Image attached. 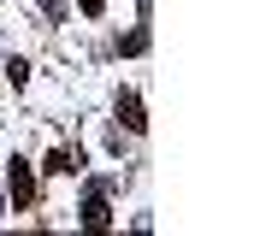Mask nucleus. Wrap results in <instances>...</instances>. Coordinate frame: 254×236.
Masks as SVG:
<instances>
[{"label":"nucleus","instance_id":"4","mask_svg":"<svg viewBox=\"0 0 254 236\" xmlns=\"http://www.w3.org/2000/svg\"><path fill=\"white\" fill-rule=\"evenodd\" d=\"M77 166H83V160H71L65 148H54V154H48V172H77Z\"/></svg>","mask_w":254,"mask_h":236},{"label":"nucleus","instance_id":"3","mask_svg":"<svg viewBox=\"0 0 254 236\" xmlns=\"http://www.w3.org/2000/svg\"><path fill=\"white\" fill-rule=\"evenodd\" d=\"M119 118H125V130H136V136H142V130H148V118H142V101H136V95H119Z\"/></svg>","mask_w":254,"mask_h":236},{"label":"nucleus","instance_id":"2","mask_svg":"<svg viewBox=\"0 0 254 236\" xmlns=\"http://www.w3.org/2000/svg\"><path fill=\"white\" fill-rule=\"evenodd\" d=\"M83 225H89V231H107V225H113V207H107V189H95V195L83 201Z\"/></svg>","mask_w":254,"mask_h":236},{"label":"nucleus","instance_id":"5","mask_svg":"<svg viewBox=\"0 0 254 236\" xmlns=\"http://www.w3.org/2000/svg\"><path fill=\"white\" fill-rule=\"evenodd\" d=\"M119 48H125V54H142V48H148V30H130V36L119 42Z\"/></svg>","mask_w":254,"mask_h":236},{"label":"nucleus","instance_id":"7","mask_svg":"<svg viewBox=\"0 0 254 236\" xmlns=\"http://www.w3.org/2000/svg\"><path fill=\"white\" fill-rule=\"evenodd\" d=\"M77 6H83V12H101V6H107V0H77Z\"/></svg>","mask_w":254,"mask_h":236},{"label":"nucleus","instance_id":"6","mask_svg":"<svg viewBox=\"0 0 254 236\" xmlns=\"http://www.w3.org/2000/svg\"><path fill=\"white\" fill-rule=\"evenodd\" d=\"M42 12L48 18H65V0H42Z\"/></svg>","mask_w":254,"mask_h":236},{"label":"nucleus","instance_id":"1","mask_svg":"<svg viewBox=\"0 0 254 236\" xmlns=\"http://www.w3.org/2000/svg\"><path fill=\"white\" fill-rule=\"evenodd\" d=\"M30 201H36V177H30V160H12V207H18V213H30Z\"/></svg>","mask_w":254,"mask_h":236}]
</instances>
